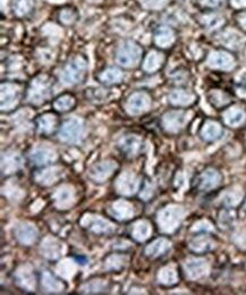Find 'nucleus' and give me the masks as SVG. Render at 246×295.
<instances>
[{
	"label": "nucleus",
	"instance_id": "f257e3e1",
	"mask_svg": "<svg viewBox=\"0 0 246 295\" xmlns=\"http://www.w3.org/2000/svg\"><path fill=\"white\" fill-rule=\"evenodd\" d=\"M142 50L132 41L124 42L117 52V60L124 67H134L141 58Z\"/></svg>",
	"mask_w": 246,
	"mask_h": 295
},
{
	"label": "nucleus",
	"instance_id": "f03ea898",
	"mask_svg": "<svg viewBox=\"0 0 246 295\" xmlns=\"http://www.w3.org/2000/svg\"><path fill=\"white\" fill-rule=\"evenodd\" d=\"M86 70V62L82 58H75L62 72V81L65 84H76L83 79Z\"/></svg>",
	"mask_w": 246,
	"mask_h": 295
},
{
	"label": "nucleus",
	"instance_id": "7ed1b4c3",
	"mask_svg": "<svg viewBox=\"0 0 246 295\" xmlns=\"http://www.w3.org/2000/svg\"><path fill=\"white\" fill-rule=\"evenodd\" d=\"M48 88H49V83H48V81L43 80L42 77L33 82L32 89L30 91V100L32 103H43L48 95Z\"/></svg>",
	"mask_w": 246,
	"mask_h": 295
},
{
	"label": "nucleus",
	"instance_id": "20e7f679",
	"mask_svg": "<svg viewBox=\"0 0 246 295\" xmlns=\"http://www.w3.org/2000/svg\"><path fill=\"white\" fill-rule=\"evenodd\" d=\"M208 64L215 69L221 70H231L234 67V59L230 55L226 54V52H214L209 57Z\"/></svg>",
	"mask_w": 246,
	"mask_h": 295
},
{
	"label": "nucleus",
	"instance_id": "39448f33",
	"mask_svg": "<svg viewBox=\"0 0 246 295\" xmlns=\"http://www.w3.org/2000/svg\"><path fill=\"white\" fill-rule=\"evenodd\" d=\"M81 130L82 125L80 120L71 119L62 125V127L60 129V135L62 139L68 140V141H75V140L79 139Z\"/></svg>",
	"mask_w": 246,
	"mask_h": 295
},
{
	"label": "nucleus",
	"instance_id": "423d86ee",
	"mask_svg": "<svg viewBox=\"0 0 246 295\" xmlns=\"http://www.w3.org/2000/svg\"><path fill=\"white\" fill-rule=\"evenodd\" d=\"M149 98L144 93H135L128 100L127 108L133 114H139L141 111L146 110L149 106Z\"/></svg>",
	"mask_w": 246,
	"mask_h": 295
},
{
	"label": "nucleus",
	"instance_id": "0eeeda50",
	"mask_svg": "<svg viewBox=\"0 0 246 295\" xmlns=\"http://www.w3.org/2000/svg\"><path fill=\"white\" fill-rule=\"evenodd\" d=\"M34 8L33 0H13V12L18 17L26 16Z\"/></svg>",
	"mask_w": 246,
	"mask_h": 295
},
{
	"label": "nucleus",
	"instance_id": "6e6552de",
	"mask_svg": "<svg viewBox=\"0 0 246 295\" xmlns=\"http://www.w3.org/2000/svg\"><path fill=\"white\" fill-rule=\"evenodd\" d=\"M173 32L171 28L167 26H162L159 28L156 33V42L160 47H169L173 42Z\"/></svg>",
	"mask_w": 246,
	"mask_h": 295
},
{
	"label": "nucleus",
	"instance_id": "1a4fd4ad",
	"mask_svg": "<svg viewBox=\"0 0 246 295\" xmlns=\"http://www.w3.org/2000/svg\"><path fill=\"white\" fill-rule=\"evenodd\" d=\"M186 122L185 113H170L165 117V124L169 127H181Z\"/></svg>",
	"mask_w": 246,
	"mask_h": 295
},
{
	"label": "nucleus",
	"instance_id": "9d476101",
	"mask_svg": "<svg viewBox=\"0 0 246 295\" xmlns=\"http://www.w3.org/2000/svg\"><path fill=\"white\" fill-rule=\"evenodd\" d=\"M170 103L173 105H189L193 101V95L185 91H173L169 96Z\"/></svg>",
	"mask_w": 246,
	"mask_h": 295
},
{
	"label": "nucleus",
	"instance_id": "9b49d317",
	"mask_svg": "<svg viewBox=\"0 0 246 295\" xmlns=\"http://www.w3.org/2000/svg\"><path fill=\"white\" fill-rule=\"evenodd\" d=\"M225 19L223 16L217 15V14H211V15H205L202 17V23L203 25L209 28V30H214V28H218L224 24Z\"/></svg>",
	"mask_w": 246,
	"mask_h": 295
},
{
	"label": "nucleus",
	"instance_id": "f8f14e48",
	"mask_svg": "<svg viewBox=\"0 0 246 295\" xmlns=\"http://www.w3.org/2000/svg\"><path fill=\"white\" fill-rule=\"evenodd\" d=\"M245 115L240 109L233 108L225 114V120L229 125H238L244 120Z\"/></svg>",
	"mask_w": 246,
	"mask_h": 295
},
{
	"label": "nucleus",
	"instance_id": "ddd939ff",
	"mask_svg": "<svg viewBox=\"0 0 246 295\" xmlns=\"http://www.w3.org/2000/svg\"><path fill=\"white\" fill-rule=\"evenodd\" d=\"M122 77H123V74L119 70L108 69L107 71L103 72L102 75H101V80L107 84H113V83H118V82L122 80Z\"/></svg>",
	"mask_w": 246,
	"mask_h": 295
},
{
	"label": "nucleus",
	"instance_id": "4468645a",
	"mask_svg": "<svg viewBox=\"0 0 246 295\" xmlns=\"http://www.w3.org/2000/svg\"><path fill=\"white\" fill-rule=\"evenodd\" d=\"M160 62H161V56L159 55L158 52L153 51L147 57L146 62H144V69L150 72L154 71L160 66Z\"/></svg>",
	"mask_w": 246,
	"mask_h": 295
},
{
	"label": "nucleus",
	"instance_id": "2eb2a0df",
	"mask_svg": "<svg viewBox=\"0 0 246 295\" xmlns=\"http://www.w3.org/2000/svg\"><path fill=\"white\" fill-rule=\"evenodd\" d=\"M74 99L71 95H62L55 103V108L59 111H66L73 107Z\"/></svg>",
	"mask_w": 246,
	"mask_h": 295
},
{
	"label": "nucleus",
	"instance_id": "dca6fc26",
	"mask_svg": "<svg viewBox=\"0 0 246 295\" xmlns=\"http://www.w3.org/2000/svg\"><path fill=\"white\" fill-rule=\"evenodd\" d=\"M77 18V12L73 8H65L62 9L59 14V19L64 24H72L76 21Z\"/></svg>",
	"mask_w": 246,
	"mask_h": 295
},
{
	"label": "nucleus",
	"instance_id": "f3484780",
	"mask_svg": "<svg viewBox=\"0 0 246 295\" xmlns=\"http://www.w3.org/2000/svg\"><path fill=\"white\" fill-rule=\"evenodd\" d=\"M142 6L147 9H152V11H158L166 6L169 0H139Z\"/></svg>",
	"mask_w": 246,
	"mask_h": 295
},
{
	"label": "nucleus",
	"instance_id": "a211bd4d",
	"mask_svg": "<svg viewBox=\"0 0 246 295\" xmlns=\"http://www.w3.org/2000/svg\"><path fill=\"white\" fill-rule=\"evenodd\" d=\"M219 133H220V127L215 123H208L203 129V135L208 139H214L216 137H218Z\"/></svg>",
	"mask_w": 246,
	"mask_h": 295
},
{
	"label": "nucleus",
	"instance_id": "6ab92c4d",
	"mask_svg": "<svg viewBox=\"0 0 246 295\" xmlns=\"http://www.w3.org/2000/svg\"><path fill=\"white\" fill-rule=\"evenodd\" d=\"M201 5H203L205 7H217L220 5L224 0H199Z\"/></svg>",
	"mask_w": 246,
	"mask_h": 295
},
{
	"label": "nucleus",
	"instance_id": "aec40b11",
	"mask_svg": "<svg viewBox=\"0 0 246 295\" xmlns=\"http://www.w3.org/2000/svg\"><path fill=\"white\" fill-rule=\"evenodd\" d=\"M237 85H238V90L240 91V92L246 93V74H243L242 76H240V80L237 83Z\"/></svg>",
	"mask_w": 246,
	"mask_h": 295
},
{
	"label": "nucleus",
	"instance_id": "412c9836",
	"mask_svg": "<svg viewBox=\"0 0 246 295\" xmlns=\"http://www.w3.org/2000/svg\"><path fill=\"white\" fill-rule=\"evenodd\" d=\"M231 5L235 8H243L246 7V0H231Z\"/></svg>",
	"mask_w": 246,
	"mask_h": 295
},
{
	"label": "nucleus",
	"instance_id": "4be33fe9",
	"mask_svg": "<svg viewBox=\"0 0 246 295\" xmlns=\"http://www.w3.org/2000/svg\"><path fill=\"white\" fill-rule=\"evenodd\" d=\"M239 22H240V24H242V26L246 30V13L244 14V15L240 16Z\"/></svg>",
	"mask_w": 246,
	"mask_h": 295
},
{
	"label": "nucleus",
	"instance_id": "5701e85b",
	"mask_svg": "<svg viewBox=\"0 0 246 295\" xmlns=\"http://www.w3.org/2000/svg\"><path fill=\"white\" fill-rule=\"evenodd\" d=\"M86 2L90 3V4H99L102 2V0H86Z\"/></svg>",
	"mask_w": 246,
	"mask_h": 295
}]
</instances>
